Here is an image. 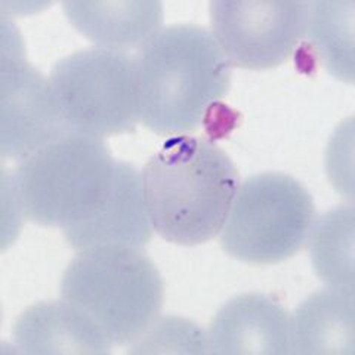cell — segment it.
Here are the masks:
<instances>
[{"label": "cell", "mask_w": 355, "mask_h": 355, "mask_svg": "<svg viewBox=\"0 0 355 355\" xmlns=\"http://www.w3.org/2000/svg\"><path fill=\"white\" fill-rule=\"evenodd\" d=\"M139 121L160 137L202 126L228 95L231 62L214 33L193 24L160 28L135 58Z\"/></svg>", "instance_id": "cell-1"}, {"label": "cell", "mask_w": 355, "mask_h": 355, "mask_svg": "<svg viewBox=\"0 0 355 355\" xmlns=\"http://www.w3.org/2000/svg\"><path fill=\"white\" fill-rule=\"evenodd\" d=\"M153 228L164 240L197 246L218 236L239 190V172L214 141L166 139L142 169Z\"/></svg>", "instance_id": "cell-2"}, {"label": "cell", "mask_w": 355, "mask_h": 355, "mask_svg": "<svg viewBox=\"0 0 355 355\" xmlns=\"http://www.w3.org/2000/svg\"><path fill=\"white\" fill-rule=\"evenodd\" d=\"M60 292L113 347L129 345L159 318L163 280L146 253L126 246L80 250L67 266Z\"/></svg>", "instance_id": "cell-3"}, {"label": "cell", "mask_w": 355, "mask_h": 355, "mask_svg": "<svg viewBox=\"0 0 355 355\" xmlns=\"http://www.w3.org/2000/svg\"><path fill=\"white\" fill-rule=\"evenodd\" d=\"M116 166L103 138L65 132L18 162L12 178L22 212L43 227L80 224L110 196Z\"/></svg>", "instance_id": "cell-4"}, {"label": "cell", "mask_w": 355, "mask_h": 355, "mask_svg": "<svg viewBox=\"0 0 355 355\" xmlns=\"http://www.w3.org/2000/svg\"><path fill=\"white\" fill-rule=\"evenodd\" d=\"M315 220L314 200L293 176L265 172L239 187L220 230V246L248 263H279L308 241Z\"/></svg>", "instance_id": "cell-5"}, {"label": "cell", "mask_w": 355, "mask_h": 355, "mask_svg": "<svg viewBox=\"0 0 355 355\" xmlns=\"http://www.w3.org/2000/svg\"><path fill=\"white\" fill-rule=\"evenodd\" d=\"M49 83L69 130L96 138L135 132L138 82L128 53L101 46L73 52L52 67Z\"/></svg>", "instance_id": "cell-6"}, {"label": "cell", "mask_w": 355, "mask_h": 355, "mask_svg": "<svg viewBox=\"0 0 355 355\" xmlns=\"http://www.w3.org/2000/svg\"><path fill=\"white\" fill-rule=\"evenodd\" d=\"M209 9L212 33L230 62L268 70L291 58L305 37L311 2L214 0Z\"/></svg>", "instance_id": "cell-7"}, {"label": "cell", "mask_w": 355, "mask_h": 355, "mask_svg": "<svg viewBox=\"0 0 355 355\" xmlns=\"http://www.w3.org/2000/svg\"><path fill=\"white\" fill-rule=\"evenodd\" d=\"M0 71V151L5 159L21 160L44 144L69 132L46 79L24 58V44L14 24L2 18Z\"/></svg>", "instance_id": "cell-8"}, {"label": "cell", "mask_w": 355, "mask_h": 355, "mask_svg": "<svg viewBox=\"0 0 355 355\" xmlns=\"http://www.w3.org/2000/svg\"><path fill=\"white\" fill-rule=\"evenodd\" d=\"M153 230L141 172L130 163L117 162L114 184L104 205L94 216L64 228V237L77 252L98 246L142 249Z\"/></svg>", "instance_id": "cell-9"}, {"label": "cell", "mask_w": 355, "mask_h": 355, "mask_svg": "<svg viewBox=\"0 0 355 355\" xmlns=\"http://www.w3.org/2000/svg\"><path fill=\"white\" fill-rule=\"evenodd\" d=\"M209 354H288V314L275 297L244 293L230 299L207 330Z\"/></svg>", "instance_id": "cell-10"}, {"label": "cell", "mask_w": 355, "mask_h": 355, "mask_svg": "<svg viewBox=\"0 0 355 355\" xmlns=\"http://www.w3.org/2000/svg\"><path fill=\"white\" fill-rule=\"evenodd\" d=\"M18 354H110L113 345L94 321L64 299L27 308L14 324Z\"/></svg>", "instance_id": "cell-11"}, {"label": "cell", "mask_w": 355, "mask_h": 355, "mask_svg": "<svg viewBox=\"0 0 355 355\" xmlns=\"http://www.w3.org/2000/svg\"><path fill=\"white\" fill-rule=\"evenodd\" d=\"M288 354L355 355V295L326 287L288 318Z\"/></svg>", "instance_id": "cell-12"}, {"label": "cell", "mask_w": 355, "mask_h": 355, "mask_svg": "<svg viewBox=\"0 0 355 355\" xmlns=\"http://www.w3.org/2000/svg\"><path fill=\"white\" fill-rule=\"evenodd\" d=\"M71 26L101 48L128 49L142 46L160 30L163 3L157 0H107L64 2Z\"/></svg>", "instance_id": "cell-13"}, {"label": "cell", "mask_w": 355, "mask_h": 355, "mask_svg": "<svg viewBox=\"0 0 355 355\" xmlns=\"http://www.w3.org/2000/svg\"><path fill=\"white\" fill-rule=\"evenodd\" d=\"M309 257L321 282L355 295V209L339 205L317 218L309 232Z\"/></svg>", "instance_id": "cell-14"}, {"label": "cell", "mask_w": 355, "mask_h": 355, "mask_svg": "<svg viewBox=\"0 0 355 355\" xmlns=\"http://www.w3.org/2000/svg\"><path fill=\"white\" fill-rule=\"evenodd\" d=\"M355 2H311L306 27L308 46L335 79L354 83Z\"/></svg>", "instance_id": "cell-15"}, {"label": "cell", "mask_w": 355, "mask_h": 355, "mask_svg": "<svg viewBox=\"0 0 355 355\" xmlns=\"http://www.w3.org/2000/svg\"><path fill=\"white\" fill-rule=\"evenodd\" d=\"M128 354H209L207 335L194 321L168 315L129 343Z\"/></svg>", "instance_id": "cell-16"}, {"label": "cell", "mask_w": 355, "mask_h": 355, "mask_svg": "<svg viewBox=\"0 0 355 355\" xmlns=\"http://www.w3.org/2000/svg\"><path fill=\"white\" fill-rule=\"evenodd\" d=\"M351 123L352 119H349L347 123L340 125V128L335 133V137L331 138L327 151V172L330 181H333V185H335L340 194L349 197V202H352L354 197L352 178H349L345 172V164H343L345 155L342 154L345 151V132L348 129L347 126H349Z\"/></svg>", "instance_id": "cell-17"}]
</instances>
